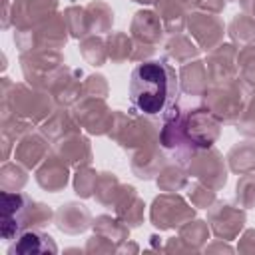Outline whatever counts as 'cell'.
<instances>
[{
	"mask_svg": "<svg viewBox=\"0 0 255 255\" xmlns=\"http://www.w3.org/2000/svg\"><path fill=\"white\" fill-rule=\"evenodd\" d=\"M28 211V197L22 193L2 191V239L14 241L22 233Z\"/></svg>",
	"mask_w": 255,
	"mask_h": 255,
	"instance_id": "cell-2",
	"label": "cell"
},
{
	"mask_svg": "<svg viewBox=\"0 0 255 255\" xmlns=\"http://www.w3.org/2000/svg\"><path fill=\"white\" fill-rule=\"evenodd\" d=\"M56 251H58V247L52 241V237L46 233H40V231H22L14 239V243L8 247L10 255H16V253H56Z\"/></svg>",
	"mask_w": 255,
	"mask_h": 255,
	"instance_id": "cell-3",
	"label": "cell"
},
{
	"mask_svg": "<svg viewBox=\"0 0 255 255\" xmlns=\"http://www.w3.org/2000/svg\"><path fill=\"white\" fill-rule=\"evenodd\" d=\"M177 96V72L165 60H147L131 70L128 98L135 114L149 120H165L173 114Z\"/></svg>",
	"mask_w": 255,
	"mask_h": 255,
	"instance_id": "cell-1",
	"label": "cell"
}]
</instances>
